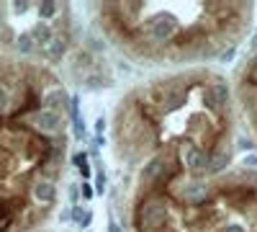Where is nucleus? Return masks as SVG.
Wrapping results in <instances>:
<instances>
[{
	"instance_id": "f257e3e1",
	"label": "nucleus",
	"mask_w": 257,
	"mask_h": 232,
	"mask_svg": "<svg viewBox=\"0 0 257 232\" xmlns=\"http://www.w3.org/2000/svg\"><path fill=\"white\" fill-rule=\"evenodd\" d=\"M167 217H170V209H167V199L162 196H152V199H144L137 206V227L139 232H162L167 227Z\"/></svg>"
},
{
	"instance_id": "f03ea898",
	"label": "nucleus",
	"mask_w": 257,
	"mask_h": 232,
	"mask_svg": "<svg viewBox=\"0 0 257 232\" xmlns=\"http://www.w3.org/2000/svg\"><path fill=\"white\" fill-rule=\"evenodd\" d=\"M178 163L193 176L208 173V150H203V147L193 139H183L178 144Z\"/></svg>"
},
{
	"instance_id": "7ed1b4c3",
	"label": "nucleus",
	"mask_w": 257,
	"mask_h": 232,
	"mask_svg": "<svg viewBox=\"0 0 257 232\" xmlns=\"http://www.w3.org/2000/svg\"><path fill=\"white\" fill-rule=\"evenodd\" d=\"M144 31L149 34L152 41H173V36L180 31V21L175 13L170 11H160L155 16H149L144 21Z\"/></svg>"
},
{
	"instance_id": "20e7f679",
	"label": "nucleus",
	"mask_w": 257,
	"mask_h": 232,
	"mask_svg": "<svg viewBox=\"0 0 257 232\" xmlns=\"http://www.w3.org/2000/svg\"><path fill=\"white\" fill-rule=\"evenodd\" d=\"M26 126H31L36 134H57L62 129V114L39 106L31 114H26Z\"/></svg>"
},
{
	"instance_id": "39448f33",
	"label": "nucleus",
	"mask_w": 257,
	"mask_h": 232,
	"mask_svg": "<svg viewBox=\"0 0 257 232\" xmlns=\"http://www.w3.org/2000/svg\"><path fill=\"white\" fill-rule=\"evenodd\" d=\"M180 199L190 206H203L211 201V186L208 181H201V178H193L183 186V191H180Z\"/></svg>"
},
{
	"instance_id": "423d86ee",
	"label": "nucleus",
	"mask_w": 257,
	"mask_h": 232,
	"mask_svg": "<svg viewBox=\"0 0 257 232\" xmlns=\"http://www.w3.org/2000/svg\"><path fill=\"white\" fill-rule=\"evenodd\" d=\"M167 178H173L167 158H152V160H147V165L142 168V183H147V186H157V183H162Z\"/></svg>"
},
{
	"instance_id": "0eeeda50",
	"label": "nucleus",
	"mask_w": 257,
	"mask_h": 232,
	"mask_svg": "<svg viewBox=\"0 0 257 232\" xmlns=\"http://www.w3.org/2000/svg\"><path fill=\"white\" fill-rule=\"evenodd\" d=\"M157 88L162 91L160 98H157L162 114H173V111H178L183 103H185V98H188V93H185L183 88H173V86H157Z\"/></svg>"
},
{
	"instance_id": "6e6552de",
	"label": "nucleus",
	"mask_w": 257,
	"mask_h": 232,
	"mask_svg": "<svg viewBox=\"0 0 257 232\" xmlns=\"http://www.w3.org/2000/svg\"><path fill=\"white\" fill-rule=\"evenodd\" d=\"M31 199H34L39 206H52V204L57 201V186H54V181H49V178L34 181V186H31Z\"/></svg>"
},
{
	"instance_id": "1a4fd4ad",
	"label": "nucleus",
	"mask_w": 257,
	"mask_h": 232,
	"mask_svg": "<svg viewBox=\"0 0 257 232\" xmlns=\"http://www.w3.org/2000/svg\"><path fill=\"white\" fill-rule=\"evenodd\" d=\"M41 109H49V111H57V114H64L70 109V96L64 88H52L41 96Z\"/></svg>"
},
{
	"instance_id": "9d476101",
	"label": "nucleus",
	"mask_w": 257,
	"mask_h": 232,
	"mask_svg": "<svg viewBox=\"0 0 257 232\" xmlns=\"http://www.w3.org/2000/svg\"><path fill=\"white\" fill-rule=\"evenodd\" d=\"M203 91H208V96L213 98V103H216L219 109L226 106V103H229V96H231L229 83H226L221 75H211V80L206 83V88H203Z\"/></svg>"
},
{
	"instance_id": "9b49d317",
	"label": "nucleus",
	"mask_w": 257,
	"mask_h": 232,
	"mask_svg": "<svg viewBox=\"0 0 257 232\" xmlns=\"http://www.w3.org/2000/svg\"><path fill=\"white\" fill-rule=\"evenodd\" d=\"M67 49H70V36L64 31H59V34H54L49 39V44L41 49V54L47 57V62H59L64 54H67Z\"/></svg>"
},
{
	"instance_id": "f8f14e48",
	"label": "nucleus",
	"mask_w": 257,
	"mask_h": 232,
	"mask_svg": "<svg viewBox=\"0 0 257 232\" xmlns=\"http://www.w3.org/2000/svg\"><path fill=\"white\" fill-rule=\"evenodd\" d=\"M229 163H231V147L224 144V142H219L216 152H208V173L211 176L224 173L226 168H229Z\"/></svg>"
},
{
	"instance_id": "ddd939ff",
	"label": "nucleus",
	"mask_w": 257,
	"mask_h": 232,
	"mask_svg": "<svg viewBox=\"0 0 257 232\" xmlns=\"http://www.w3.org/2000/svg\"><path fill=\"white\" fill-rule=\"evenodd\" d=\"M31 34V39H34V44H36V49L41 52V49H44L47 44H49V39L54 36V29L49 26V24H44V21H39V24L29 31Z\"/></svg>"
},
{
	"instance_id": "4468645a",
	"label": "nucleus",
	"mask_w": 257,
	"mask_h": 232,
	"mask_svg": "<svg viewBox=\"0 0 257 232\" xmlns=\"http://www.w3.org/2000/svg\"><path fill=\"white\" fill-rule=\"evenodd\" d=\"M70 219H72V224H77L80 229H85V232H88V227L93 224V212H90V209H80V206H72V209H70Z\"/></svg>"
},
{
	"instance_id": "2eb2a0df",
	"label": "nucleus",
	"mask_w": 257,
	"mask_h": 232,
	"mask_svg": "<svg viewBox=\"0 0 257 232\" xmlns=\"http://www.w3.org/2000/svg\"><path fill=\"white\" fill-rule=\"evenodd\" d=\"M13 47L21 52V54H34L36 52V44H34V39H31V34L29 31H21V34H16V39H13Z\"/></svg>"
},
{
	"instance_id": "dca6fc26",
	"label": "nucleus",
	"mask_w": 257,
	"mask_h": 232,
	"mask_svg": "<svg viewBox=\"0 0 257 232\" xmlns=\"http://www.w3.org/2000/svg\"><path fill=\"white\" fill-rule=\"evenodd\" d=\"M111 86H113L111 78H103V75H95V72L82 80V88L85 91H103V88H111Z\"/></svg>"
},
{
	"instance_id": "f3484780",
	"label": "nucleus",
	"mask_w": 257,
	"mask_h": 232,
	"mask_svg": "<svg viewBox=\"0 0 257 232\" xmlns=\"http://www.w3.org/2000/svg\"><path fill=\"white\" fill-rule=\"evenodd\" d=\"M36 13L41 16V21H52V18H57V13H59V3H54V0H41V3H36Z\"/></svg>"
},
{
	"instance_id": "a211bd4d",
	"label": "nucleus",
	"mask_w": 257,
	"mask_h": 232,
	"mask_svg": "<svg viewBox=\"0 0 257 232\" xmlns=\"http://www.w3.org/2000/svg\"><path fill=\"white\" fill-rule=\"evenodd\" d=\"M11 103H13V96H11V91L0 86V116H6V114L11 111Z\"/></svg>"
},
{
	"instance_id": "6ab92c4d",
	"label": "nucleus",
	"mask_w": 257,
	"mask_h": 232,
	"mask_svg": "<svg viewBox=\"0 0 257 232\" xmlns=\"http://www.w3.org/2000/svg\"><path fill=\"white\" fill-rule=\"evenodd\" d=\"M105 188H108V176H105V171H98V173H95L93 191H95V194H105Z\"/></svg>"
},
{
	"instance_id": "aec40b11",
	"label": "nucleus",
	"mask_w": 257,
	"mask_h": 232,
	"mask_svg": "<svg viewBox=\"0 0 257 232\" xmlns=\"http://www.w3.org/2000/svg\"><path fill=\"white\" fill-rule=\"evenodd\" d=\"M80 67H93V54H90V52H80V54H77L75 70H80Z\"/></svg>"
},
{
	"instance_id": "412c9836",
	"label": "nucleus",
	"mask_w": 257,
	"mask_h": 232,
	"mask_svg": "<svg viewBox=\"0 0 257 232\" xmlns=\"http://www.w3.org/2000/svg\"><path fill=\"white\" fill-rule=\"evenodd\" d=\"M11 11H13V16H24L31 11V3L29 0H16V3H11Z\"/></svg>"
},
{
	"instance_id": "4be33fe9",
	"label": "nucleus",
	"mask_w": 257,
	"mask_h": 232,
	"mask_svg": "<svg viewBox=\"0 0 257 232\" xmlns=\"http://www.w3.org/2000/svg\"><path fill=\"white\" fill-rule=\"evenodd\" d=\"M77 191H80V196H82L85 201H90V199L95 196V191H93V186H90L88 181H82V183L77 186Z\"/></svg>"
},
{
	"instance_id": "5701e85b",
	"label": "nucleus",
	"mask_w": 257,
	"mask_h": 232,
	"mask_svg": "<svg viewBox=\"0 0 257 232\" xmlns=\"http://www.w3.org/2000/svg\"><path fill=\"white\" fill-rule=\"evenodd\" d=\"M70 119H80V96H70Z\"/></svg>"
},
{
	"instance_id": "b1692460",
	"label": "nucleus",
	"mask_w": 257,
	"mask_h": 232,
	"mask_svg": "<svg viewBox=\"0 0 257 232\" xmlns=\"http://www.w3.org/2000/svg\"><path fill=\"white\" fill-rule=\"evenodd\" d=\"M72 129H75V139H85V124H82V116H80V119H72Z\"/></svg>"
},
{
	"instance_id": "393cba45",
	"label": "nucleus",
	"mask_w": 257,
	"mask_h": 232,
	"mask_svg": "<svg viewBox=\"0 0 257 232\" xmlns=\"http://www.w3.org/2000/svg\"><path fill=\"white\" fill-rule=\"evenodd\" d=\"M234 54H237V47L231 44L229 49H224V52L219 54V62H231V59H234Z\"/></svg>"
},
{
	"instance_id": "a878e982",
	"label": "nucleus",
	"mask_w": 257,
	"mask_h": 232,
	"mask_svg": "<svg viewBox=\"0 0 257 232\" xmlns=\"http://www.w3.org/2000/svg\"><path fill=\"white\" fill-rule=\"evenodd\" d=\"M82 163H88V152H85V150H80V152L72 155V165H75V168H80Z\"/></svg>"
},
{
	"instance_id": "bb28decb",
	"label": "nucleus",
	"mask_w": 257,
	"mask_h": 232,
	"mask_svg": "<svg viewBox=\"0 0 257 232\" xmlns=\"http://www.w3.org/2000/svg\"><path fill=\"white\" fill-rule=\"evenodd\" d=\"M242 163H244V168H257V152H247L242 158Z\"/></svg>"
},
{
	"instance_id": "cd10ccee",
	"label": "nucleus",
	"mask_w": 257,
	"mask_h": 232,
	"mask_svg": "<svg viewBox=\"0 0 257 232\" xmlns=\"http://www.w3.org/2000/svg\"><path fill=\"white\" fill-rule=\"evenodd\" d=\"M239 150H244V155H247V152H252V150H254V142H252V139H247V137H242V139H239Z\"/></svg>"
},
{
	"instance_id": "c85d7f7f",
	"label": "nucleus",
	"mask_w": 257,
	"mask_h": 232,
	"mask_svg": "<svg viewBox=\"0 0 257 232\" xmlns=\"http://www.w3.org/2000/svg\"><path fill=\"white\" fill-rule=\"evenodd\" d=\"M13 227V214H8V217H0V232H8Z\"/></svg>"
},
{
	"instance_id": "c756f323",
	"label": "nucleus",
	"mask_w": 257,
	"mask_h": 232,
	"mask_svg": "<svg viewBox=\"0 0 257 232\" xmlns=\"http://www.w3.org/2000/svg\"><path fill=\"white\" fill-rule=\"evenodd\" d=\"M77 171H80V176H82V181H90V176H93V171H90V165H88V163H82V165L77 168Z\"/></svg>"
},
{
	"instance_id": "7c9ffc66",
	"label": "nucleus",
	"mask_w": 257,
	"mask_h": 232,
	"mask_svg": "<svg viewBox=\"0 0 257 232\" xmlns=\"http://www.w3.org/2000/svg\"><path fill=\"white\" fill-rule=\"evenodd\" d=\"M67 191H70V201H72V206H77V201H80V191H77V186L72 183V186L67 188Z\"/></svg>"
},
{
	"instance_id": "2f4dec72",
	"label": "nucleus",
	"mask_w": 257,
	"mask_h": 232,
	"mask_svg": "<svg viewBox=\"0 0 257 232\" xmlns=\"http://www.w3.org/2000/svg\"><path fill=\"white\" fill-rule=\"evenodd\" d=\"M103 132H105V119L100 116V119L95 121V137H103Z\"/></svg>"
},
{
	"instance_id": "473e14b6",
	"label": "nucleus",
	"mask_w": 257,
	"mask_h": 232,
	"mask_svg": "<svg viewBox=\"0 0 257 232\" xmlns=\"http://www.w3.org/2000/svg\"><path fill=\"white\" fill-rule=\"evenodd\" d=\"M224 232H247V229H244L242 224H237V222H231V224L224 227Z\"/></svg>"
},
{
	"instance_id": "72a5a7b5",
	"label": "nucleus",
	"mask_w": 257,
	"mask_h": 232,
	"mask_svg": "<svg viewBox=\"0 0 257 232\" xmlns=\"http://www.w3.org/2000/svg\"><path fill=\"white\" fill-rule=\"evenodd\" d=\"M59 222H70V209H64V212H59Z\"/></svg>"
},
{
	"instance_id": "f704fd0d",
	"label": "nucleus",
	"mask_w": 257,
	"mask_h": 232,
	"mask_svg": "<svg viewBox=\"0 0 257 232\" xmlns=\"http://www.w3.org/2000/svg\"><path fill=\"white\" fill-rule=\"evenodd\" d=\"M108 232H123V229L118 227V222H111V224H108Z\"/></svg>"
},
{
	"instance_id": "c9c22d12",
	"label": "nucleus",
	"mask_w": 257,
	"mask_h": 232,
	"mask_svg": "<svg viewBox=\"0 0 257 232\" xmlns=\"http://www.w3.org/2000/svg\"><path fill=\"white\" fill-rule=\"evenodd\" d=\"M3 21H6V16H3V3H0V26H3Z\"/></svg>"
},
{
	"instance_id": "e433bc0d",
	"label": "nucleus",
	"mask_w": 257,
	"mask_h": 232,
	"mask_svg": "<svg viewBox=\"0 0 257 232\" xmlns=\"http://www.w3.org/2000/svg\"><path fill=\"white\" fill-rule=\"evenodd\" d=\"M88 232H90V229H88Z\"/></svg>"
}]
</instances>
